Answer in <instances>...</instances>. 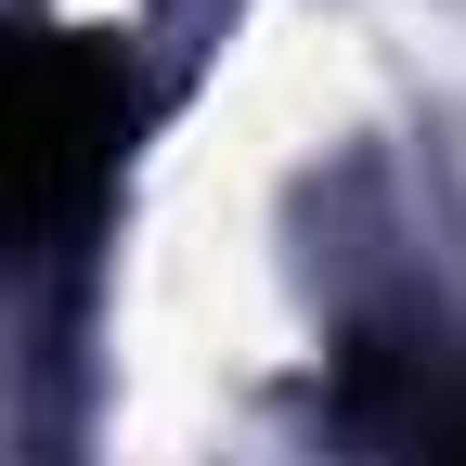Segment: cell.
Masks as SVG:
<instances>
[{
	"mask_svg": "<svg viewBox=\"0 0 466 466\" xmlns=\"http://www.w3.org/2000/svg\"><path fill=\"white\" fill-rule=\"evenodd\" d=\"M130 130H143V78L116 39L0 14V272L78 247L104 220Z\"/></svg>",
	"mask_w": 466,
	"mask_h": 466,
	"instance_id": "obj_1",
	"label": "cell"
},
{
	"mask_svg": "<svg viewBox=\"0 0 466 466\" xmlns=\"http://www.w3.org/2000/svg\"><path fill=\"white\" fill-rule=\"evenodd\" d=\"M363 350H376V337H363ZM350 415H363V428H389V441H401V466H466V376H453V363L376 350V363H363V389H350Z\"/></svg>",
	"mask_w": 466,
	"mask_h": 466,
	"instance_id": "obj_2",
	"label": "cell"
}]
</instances>
